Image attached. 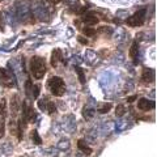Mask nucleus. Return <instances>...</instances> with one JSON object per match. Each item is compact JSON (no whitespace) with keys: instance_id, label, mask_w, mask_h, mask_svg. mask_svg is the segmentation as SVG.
Returning <instances> with one entry per match:
<instances>
[{"instance_id":"obj_1","label":"nucleus","mask_w":157,"mask_h":157,"mask_svg":"<svg viewBox=\"0 0 157 157\" xmlns=\"http://www.w3.org/2000/svg\"><path fill=\"white\" fill-rule=\"evenodd\" d=\"M30 71L34 78H42L47 71L45 59L39 56H33L30 59Z\"/></svg>"},{"instance_id":"obj_15","label":"nucleus","mask_w":157,"mask_h":157,"mask_svg":"<svg viewBox=\"0 0 157 157\" xmlns=\"http://www.w3.org/2000/svg\"><path fill=\"white\" fill-rule=\"evenodd\" d=\"M45 110H47V113L50 115H52L56 111V106H55V104L54 102H51V101H47V105H46V109Z\"/></svg>"},{"instance_id":"obj_20","label":"nucleus","mask_w":157,"mask_h":157,"mask_svg":"<svg viewBox=\"0 0 157 157\" xmlns=\"http://www.w3.org/2000/svg\"><path fill=\"white\" fill-rule=\"evenodd\" d=\"M39 85H33V89H34V93H33V98H37L39 96Z\"/></svg>"},{"instance_id":"obj_14","label":"nucleus","mask_w":157,"mask_h":157,"mask_svg":"<svg viewBox=\"0 0 157 157\" xmlns=\"http://www.w3.org/2000/svg\"><path fill=\"white\" fill-rule=\"evenodd\" d=\"M111 109V104H102L98 106V113H101V114H106V113H109Z\"/></svg>"},{"instance_id":"obj_5","label":"nucleus","mask_w":157,"mask_h":157,"mask_svg":"<svg viewBox=\"0 0 157 157\" xmlns=\"http://www.w3.org/2000/svg\"><path fill=\"white\" fill-rule=\"evenodd\" d=\"M21 115L28 121V123H29V122H34V121H36V111H34L33 106L29 105L26 101L22 104V114Z\"/></svg>"},{"instance_id":"obj_22","label":"nucleus","mask_w":157,"mask_h":157,"mask_svg":"<svg viewBox=\"0 0 157 157\" xmlns=\"http://www.w3.org/2000/svg\"><path fill=\"white\" fill-rule=\"evenodd\" d=\"M2 16H3V14H2V13H0V29H2V30H3V24H2Z\"/></svg>"},{"instance_id":"obj_21","label":"nucleus","mask_w":157,"mask_h":157,"mask_svg":"<svg viewBox=\"0 0 157 157\" xmlns=\"http://www.w3.org/2000/svg\"><path fill=\"white\" fill-rule=\"evenodd\" d=\"M78 41H80L81 43H84V45H86V43H88L86 39H82V38H80V37H78Z\"/></svg>"},{"instance_id":"obj_7","label":"nucleus","mask_w":157,"mask_h":157,"mask_svg":"<svg viewBox=\"0 0 157 157\" xmlns=\"http://www.w3.org/2000/svg\"><path fill=\"white\" fill-rule=\"evenodd\" d=\"M81 21L84 22V24H86V25H96V24L100 21L98 20V17H97V14L94 13V12H89V13H86V14H84V16L81 17Z\"/></svg>"},{"instance_id":"obj_18","label":"nucleus","mask_w":157,"mask_h":157,"mask_svg":"<svg viewBox=\"0 0 157 157\" xmlns=\"http://www.w3.org/2000/svg\"><path fill=\"white\" fill-rule=\"evenodd\" d=\"M124 113H126V109H124L123 105H118V106H117V110H115V115H117V117L124 115Z\"/></svg>"},{"instance_id":"obj_2","label":"nucleus","mask_w":157,"mask_h":157,"mask_svg":"<svg viewBox=\"0 0 157 157\" xmlns=\"http://www.w3.org/2000/svg\"><path fill=\"white\" fill-rule=\"evenodd\" d=\"M47 86H48V89H50V92L56 97L63 96L66 92V84H64V81H63V78L59 76H52L48 78Z\"/></svg>"},{"instance_id":"obj_17","label":"nucleus","mask_w":157,"mask_h":157,"mask_svg":"<svg viewBox=\"0 0 157 157\" xmlns=\"http://www.w3.org/2000/svg\"><path fill=\"white\" fill-rule=\"evenodd\" d=\"M75 70H76L77 75H78V78H80V82H81V84H84V82H85V75H84V71H82L80 67H76Z\"/></svg>"},{"instance_id":"obj_8","label":"nucleus","mask_w":157,"mask_h":157,"mask_svg":"<svg viewBox=\"0 0 157 157\" xmlns=\"http://www.w3.org/2000/svg\"><path fill=\"white\" fill-rule=\"evenodd\" d=\"M141 80L145 84H149L155 80V72L152 68H144L143 70V73H141Z\"/></svg>"},{"instance_id":"obj_24","label":"nucleus","mask_w":157,"mask_h":157,"mask_svg":"<svg viewBox=\"0 0 157 157\" xmlns=\"http://www.w3.org/2000/svg\"><path fill=\"white\" fill-rule=\"evenodd\" d=\"M134 100H135V97H130V98H128V102H132Z\"/></svg>"},{"instance_id":"obj_9","label":"nucleus","mask_w":157,"mask_h":157,"mask_svg":"<svg viewBox=\"0 0 157 157\" xmlns=\"http://www.w3.org/2000/svg\"><path fill=\"white\" fill-rule=\"evenodd\" d=\"M63 62V55H62V51L59 48H55L51 54V66L52 67H56L59 63Z\"/></svg>"},{"instance_id":"obj_3","label":"nucleus","mask_w":157,"mask_h":157,"mask_svg":"<svg viewBox=\"0 0 157 157\" xmlns=\"http://www.w3.org/2000/svg\"><path fill=\"white\" fill-rule=\"evenodd\" d=\"M145 13H147L145 9H139V11L135 12L131 17H128V18L126 20V24L128 26H132V28H136V26L143 25L144 20H145Z\"/></svg>"},{"instance_id":"obj_25","label":"nucleus","mask_w":157,"mask_h":157,"mask_svg":"<svg viewBox=\"0 0 157 157\" xmlns=\"http://www.w3.org/2000/svg\"><path fill=\"white\" fill-rule=\"evenodd\" d=\"M0 2H3V0H0Z\"/></svg>"},{"instance_id":"obj_6","label":"nucleus","mask_w":157,"mask_h":157,"mask_svg":"<svg viewBox=\"0 0 157 157\" xmlns=\"http://www.w3.org/2000/svg\"><path fill=\"white\" fill-rule=\"evenodd\" d=\"M155 106H156L155 102L151 101V100H147V98H140L139 102H137V107H139L140 110H144V111L152 110Z\"/></svg>"},{"instance_id":"obj_4","label":"nucleus","mask_w":157,"mask_h":157,"mask_svg":"<svg viewBox=\"0 0 157 157\" xmlns=\"http://www.w3.org/2000/svg\"><path fill=\"white\" fill-rule=\"evenodd\" d=\"M0 84L6 88L14 86V77L6 68H0Z\"/></svg>"},{"instance_id":"obj_12","label":"nucleus","mask_w":157,"mask_h":157,"mask_svg":"<svg viewBox=\"0 0 157 157\" xmlns=\"http://www.w3.org/2000/svg\"><path fill=\"white\" fill-rule=\"evenodd\" d=\"M77 147H78V149H80L82 153L86 155V156H89V155L92 153V148H89V147H88V144L85 143L84 140H78V141H77Z\"/></svg>"},{"instance_id":"obj_10","label":"nucleus","mask_w":157,"mask_h":157,"mask_svg":"<svg viewBox=\"0 0 157 157\" xmlns=\"http://www.w3.org/2000/svg\"><path fill=\"white\" fill-rule=\"evenodd\" d=\"M137 55H139V45H137V42H132L131 45V48H130V58L132 59V62L137 64Z\"/></svg>"},{"instance_id":"obj_16","label":"nucleus","mask_w":157,"mask_h":157,"mask_svg":"<svg viewBox=\"0 0 157 157\" xmlns=\"http://www.w3.org/2000/svg\"><path fill=\"white\" fill-rule=\"evenodd\" d=\"M30 136H32V139H33V141H34L36 144H41V143H42V140H41V137H39L37 130H33L32 134H30Z\"/></svg>"},{"instance_id":"obj_19","label":"nucleus","mask_w":157,"mask_h":157,"mask_svg":"<svg viewBox=\"0 0 157 157\" xmlns=\"http://www.w3.org/2000/svg\"><path fill=\"white\" fill-rule=\"evenodd\" d=\"M82 32H84V34L86 37H93L96 34V30L93 28H84L82 29Z\"/></svg>"},{"instance_id":"obj_23","label":"nucleus","mask_w":157,"mask_h":157,"mask_svg":"<svg viewBox=\"0 0 157 157\" xmlns=\"http://www.w3.org/2000/svg\"><path fill=\"white\" fill-rule=\"evenodd\" d=\"M50 2H51V3H54V4H56V3L60 2V0H50Z\"/></svg>"},{"instance_id":"obj_13","label":"nucleus","mask_w":157,"mask_h":157,"mask_svg":"<svg viewBox=\"0 0 157 157\" xmlns=\"http://www.w3.org/2000/svg\"><path fill=\"white\" fill-rule=\"evenodd\" d=\"M17 96H14L13 97V100H12V104H11V109H12V117L14 118L17 115V113L20 110V104H18V100H17Z\"/></svg>"},{"instance_id":"obj_11","label":"nucleus","mask_w":157,"mask_h":157,"mask_svg":"<svg viewBox=\"0 0 157 157\" xmlns=\"http://www.w3.org/2000/svg\"><path fill=\"white\" fill-rule=\"evenodd\" d=\"M8 114V107H7V98L0 100V121L6 122V118Z\"/></svg>"}]
</instances>
